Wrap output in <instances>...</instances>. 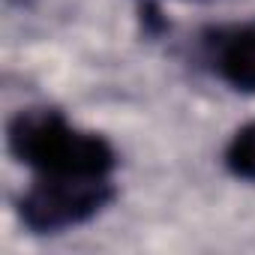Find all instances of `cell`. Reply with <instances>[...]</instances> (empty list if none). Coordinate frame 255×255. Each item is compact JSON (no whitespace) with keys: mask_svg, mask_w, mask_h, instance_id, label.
<instances>
[{"mask_svg":"<svg viewBox=\"0 0 255 255\" xmlns=\"http://www.w3.org/2000/svg\"><path fill=\"white\" fill-rule=\"evenodd\" d=\"M9 153L39 177H111L117 150L108 138L78 129L57 108H21L6 126Z\"/></svg>","mask_w":255,"mask_h":255,"instance_id":"cell-1","label":"cell"},{"mask_svg":"<svg viewBox=\"0 0 255 255\" xmlns=\"http://www.w3.org/2000/svg\"><path fill=\"white\" fill-rule=\"evenodd\" d=\"M222 162H225V168H228L231 177L255 183V120L243 123L240 129L228 138Z\"/></svg>","mask_w":255,"mask_h":255,"instance_id":"cell-4","label":"cell"},{"mask_svg":"<svg viewBox=\"0 0 255 255\" xmlns=\"http://www.w3.org/2000/svg\"><path fill=\"white\" fill-rule=\"evenodd\" d=\"M204 54L213 72L240 93H255V21L204 30Z\"/></svg>","mask_w":255,"mask_h":255,"instance_id":"cell-3","label":"cell"},{"mask_svg":"<svg viewBox=\"0 0 255 255\" xmlns=\"http://www.w3.org/2000/svg\"><path fill=\"white\" fill-rule=\"evenodd\" d=\"M117 189L111 177H39L18 198V216L33 234H60L99 216Z\"/></svg>","mask_w":255,"mask_h":255,"instance_id":"cell-2","label":"cell"}]
</instances>
